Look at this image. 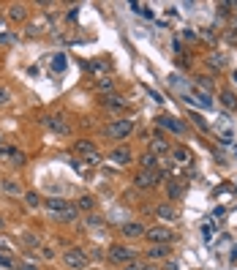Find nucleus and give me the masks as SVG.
I'll use <instances>...</instances> for the list:
<instances>
[{"label":"nucleus","mask_w":237,"mask_h":270,"mask_svg":"<svg viewBox=\"0 0 237 270\" xmlns=\"http://www.w3.org/2000/svg\"><path fill=\"white\" fill-rule=\"evenodd\" d=\"M232 28H234V30H237V17H234V19H232Z\"/></svg>","instance_id":"obj_36"},{"label":"nucleus","mask_w":237,"mask_h":270,"mask_svg":"<svg viewBox=\"0 0 237 270\" xmlns=\"http://www.w3.org/2000/svg\"><path fill=\"white\" fill-rule=\"evenodd\" d=\"M145 254H147V262L164 259V256H169V254H172V246H150Z\"/></svg>","instance_id":"obj_15"},{"label":"nucleus","mask_w":237,"mask_h":270,"mask_svg":"<svg viewBox=\"0 0 237 270\" xmlns=\"http://www.w3.org/2000/svg\"><path fill=\"white\" fill-rule=\"evenodd\" d=\"M158 180H161V175H158V170L155 172H137V178H134V186L137 188H142V191H147V188H155L158 186Z\"/></svg>","instance_id":"obj_7"},{"label":"nucleus","mask_w":237,"mask_h":270,"mask_svg":"<svg viewBox=\"0 0 237 270\" xmlns=\"http://www.w3.org/2000/svg\"><path fill=\"white\" fill-rule=\"evenodd\" d=\"M3 156L11 161V167H25V161H28L25 153H19L17 147H3Z\"/></svg>","instance_id":"obj_16"},{"label":"nucleus","mask_w":237,"mask_h":270,"mask_svg":"<svg viewBox=\"0 0 237 270\" xmlns=\"http://www.w3.org/2000/svg\"><path fill=\"white\" fill-rule=\"evenodd\" d=\"M77 215H79V207L69 202V205H66L63 210H60V213L55 215V219H57V221H66V224H74V221H77Z\"/></svg>","instance_id":"obj_14"},{"label":"nucleus","mask_w":237,"mask_h":270,"mask_svg":"<svg viewBox=\"0 0 237 270\" xmlns=\"http://www.w3.org/2000/svg\"><path fill=\"white\" fill-rule=\"evenodd\" d=\"M194 85H196V87H199V90H202V93H207V96H210V93H213V90H215V87H213V82H210V79H207V77H196V79H194Z\"/></svg>","instance_id":"obj_24"},{"label":"nucleus","mask_w":237,"mask_h":270,"mask_svg":"<svg viewBox=\"0 0 237 270\" xmlns=\"http://www.w3.org/2000/svg\"><path fill=\"white\" fill-rule=\"evenodd\" d=\"M101 106H104V110H112V112H120L128 106V101L120 96V93H104V96H101Z\"/></svg>","instance_id":"obj_8"},{"label":"nucleus","mask_w":237,"mask_h":270,"mask_svg":"<svg viewBox=\"0 0 237 270\" xmlns=\"http://www.w3.org/2000/svg\"><path fill=\"white\" fill-rule=\"evenodd\" d=\"M11 98V93H9V87H0V104H6V101Z\"/></svg>","instance_id":"obj_34"},{"label":"nucleus","mask_w":237,"mask_h":270,"mask_svg":"<svg viewBox=\"0 0 237 270\" xmlns=\"http://www.w3.org/2000/svg\"><path fill=\"white\" fill-rule=\"evenodd\" d=\"M158 126L169 128L172 134H186V126H183L177 118H172V115H161V118H158Z\"/></svg>","instance_id":"obj_10"},{"label":"nucleus","mask_w":237,"mask_h":270,"mask_svg":"<svg viewBox=\"0 0 237 270\" xmlns=\"http://www.w3.org/2000/svg\"><path fill=\"white\" fill-rule=\"evenodd\" d=\"M17 270H38L36 265H33V262H19V267Z\"/></svg>","instance_id":"obj_35"},{"label":"nucleus","mask_w":237,"mask_h":270,"mask_svg":"<svg viewBox=\"0 0 237 270\" xmlns=\"http://www.w3.org/2000/svg\"><path fill=\"white\" fill-rule=\"evenodd\" d=\"M0 229H3V219H0Z\"/></svg>","instance_id":"obj_37"},{"label":"nucleus","mask_w":237,"mask_h":270,"mask_svg":"<svg viewBox=\"0 0 237 270\" xmlns=\"http://www.w3.org/2000/svg\"><path fill=\"white\" fill-rule=\"evenodd\" d=\"M112 87H114L112 77H101V79H98V90H106V93H112Z\"/></svg>","instance_id":"obj_29"},{"label":"nucleus","mask_w":237,"mask_h":270,"mask_svg":"<svg viewBox=\"0 0 237 270\" xmlns=\"http://www.w3.org/2000/svg\"><path fill=\"white\" fill-rule=\"evenodd\" d=\"M74 153H77L87 167H98L101 164V153L96 150V145H93L90 139H79V142L74 145Z\"/></svg>","instance_id":"obj_1"},{"label":"nucleus","mask_w":237,"mask_h":270,"mask_svg":"<svg viewBox=\"0 0 237 270\" xmlns=\"http://www.w3.org/2000/svg\"><path fill=\"white\" fill-rule=\"evenodd\" d=\"M196 38L199 36H196L194 30H183V41H196Z\"/></svg>","instance_id":"obj_32"},{"label":"nucleus","mask_w":237,"mask_h":270,"mask_svg":"<svg viewBox=\"0 0 237 270\" xmlns=\"http://www.w3.org/2000/svg\"><path fill=\"white\" fill-rule=\"evenodd\" d=\"M44 205H46V210H49L52 215H57V213L63 210L66 205H69V202H66V199H57V197H49V199L44 202Z\"/></svg>","instance_id":"obj_23"},{"label":"nucleus","mask_w":237,"mask_h":270,"mask_svg":"<svg viewBox=\"0 0 237 270\" xmlns=\"http://www.w3.org/2000/svg\"><path fill=\"white\" fill-rule=\"evenodd\" d=\"M153 156H164V153H172V147H169V142H166V139L164 137H161V134H155V137H153Z\"/></svg>","instance_id":"obj_17"},{"label":"nucleus","mask_w":237,"mask_h":270,"mask_svg":"<svg viewBox=\"0 0 237 270\" xmlns=\"http://www.w3.org/2000/svg\"><path fill=\"white\" fill-rule=\"evenodd\" d=\"M191 120L196 123V128H199V131H210V126L205 123V118H202V115H196V112H191Z\"/></svg>","instance_id":"obj_27"},{"label":"nucleus","mask_w":237,"mask_h":270,"mask_svg":"<svg viewBox=\"0 0 237 270\" xmlns=\"http://www.w3.org/2000/svg\"><path fill=\"white\" fill-rule=\"evenodd\" d=\"M120 232H123V238H131V240H134V238H145V235H147V227L139 224V221H126Z\"/></svg>","instance_id":"obj_9"},{"label":"nucleus","mask_w":237,"mask_h":270,"mask_svg":"<svg viewBox=\"0 0 237 270\" xmlns=\"http://www.w3.org/2000/svg\"><path fill=\"white\" fill-rule=\"evenodd\" d=\"M109 161L117 167H126L128 161H131V150H128V147H114V150H109Z\"/></svg>","instance_id":"obj_11"},{"label":"nucleus","mask_w":237,"mask_h":270,"mask_svg":"<svg viewBox=\"0 0 237 270\" xmlns=\"http://www.w3.org/2000/svg\"><path fill=\"white\" fill-rule=\"evenodd\" d=\"M123 270H147V259H134L128 265H123Z\"/></svg>","instance_id":"obj_26"},{"label":"nucleus","mask_w":237,"mask_h":270,"mask_svg":"<svg viewBox=\"0 0 237 270\" xmlns=\"http://www.w3.org/2000/svg\"><path fill=\"white\" fill-rule=\"evenodd\" d=\"M63 262H66L71 270H85L90 259H87V254L82 251V248H69V251L63 254Z\"/></svg>","instance_id":"obj_5"},{"label":"nucleus","mask_w":237,"mask_h":270,"mask_svg":"<svg viewBox=\"0 0 237 270\" xmlns=\"http://www.w3.org/2000/svg\"><path fill=\"white\" fill-rule=\"evenodd\" d=\"M172 161H174V164H180V167L191 164V150H188V147H183V145L172 147Z\"/></svg>","instance_id":"obj_13"},{"label":"nucleus","mask_w":237,"mask_h":270,"mask_svg":"<svg viewBox=\"0 0 237 270\" xmlns=\"http://www.w3.org/2000/svg\"><path fill=\"white\" fill-rule=\"evenodd\" d=\"M131 131H134V120H128V118L112 120V123H106V128H104V134H106L109 139H114V142H120V139H126Z\"/></svg>","instance_id":"obj_2"},{"label":"nucleus","mask_w":237,"mask_h":270,"mask_svg":"<svg viewBox=\"0 0 237 270\" xmlns=\"http://www.w3.org/2000/svg\"><path fill=\"white\" fill-rule=\"evenodd\" d=\"M155 213H158V219H164V221H174V219H177V210H174L169 202H161V205L155 207Z\"/></svg>","instance_id":"obj_20"},{"label":"nucleus","mask_w":237,"mask_h":270,"mask_svg":"<svg viewBox=\"0 0 237 270\" xmlns=\"http://www.w3.org/2000/svg\"><path fill=\"white\" fill-rule=\"evenodd\" d=\"M210 66H215V69H223V55H218V52H215V55L210 58Z\"/></svg>","instance_id":"obj_31"},{"label":"nucleus","mask_w":237,"mask_h":270,"mask_svg":"<svg viewBox=\"0 0 237 270\" xmlns=\"http://www.w3.org/2000/svg\"><path fill=\"white\" fill-rule=\"evenodd\" d=\"M44 123H46V128H49V131L60 134V137H69V134H71V123L63 118V115H49Z\"/></svg>","instance_id":"obj_6"},{"label":"nucleus","mask_w":237,"mask_h":270,"mask_svg":"<svg viewBox=\"0 0 237 270\" xmlns=\"http://www.w3.org/2000/svg\"><path fill=\"white\" fill-rule=\"evenodd\" d=\"M0 147H3V137H0Z\"/></svg>","instance_id":"obj_38"},{"label":"nucleus","mask_w":237,"mask_h":270,"mask_svg":"<svg viewBox=\"0 0 237 270\" xmlns=\"http://www.w3.org/2000/svg\"><path fill=\"white\" fill-rule=\"evenodd\" d=\"M93 205H96V202H93V197H79V202H77V207H79V210H85V213H90Z\"/></svg>","instance_id":"obj_25"},{"label":"nucleus","mask_w":237,"mask_h":270,"mask_svg":"<svg viewBox=\"0 0 237 270\" xmlns=\"http://www.w3.org/2000/svg\"><path fill=\"white\" fill-rule=\"evenodd\" d=\"M85 224H87V227H101L104 221H101V219H96V215H90V219H85Z\"/></svg>","instance_id":"obj_33"},{"label":"nucleus","mask_w":237,"mask_h":270,"mask_svg":"<svg viewBox=\"0 0 237 270\" xmlns=\"http://www.w3.org/2000/svg\"><path fill=\"white\" fill-rule=\"evenodd\" d=\"M166 194H169L172 199H174V197H180V186H177V183H169V186H166Z\"/></svg>","instance_id":"obj_30"},{"label":"nucleus","mask_w":237,"mask_h":270,"mask_svg":"<svg viewBox=\"0 0 237 270\" xmlns=\"http://www.w3.org/2000/svg\"><path fill=\"white\" fill-rule=\"evenodd\" d=\"M139 164H142V170H145V172H155V170H158V156L145 153V156L139 158Z\"/></svg>","instance_id":"obj_22"},{"label":"nucleus","mask_w":237,"mask_h":270,"mask_svg":"<svg viewBox=\"0 0 237 270\" xmlns=\"http://www.w3.org/2000/svg\"><path fill=\"white\" fill-rule=\"evenodd\" d=\"M215 131H218L221 137H223V142H232L234 134H232V126H229L226 118H218V120H215Z\"/></svg>","instance_id":"obj_18"},{"label":"nucleus","mask_w":237,"mask_h":270,"mask_svg":"<svg viewBox=\"0 0 237 270\" xmlns=\"http://www.w3.org/2000/svg\"><path fill=\"white\" fill-rule=\"evenodd\" d=\"M3 191L9 194V197H22V194H25L22 186H19L14 178H6V180H3Z\"/></svg>","instance_id":"obj_21"},{"label":"nucleus","mask_w":237,"mask_h":270,"mask_svg":"<svg viewBox=\"0 0 237 270\" xmlns=\"http://www.w3.org/2000/svg\"><path fill=\"white\" fill-rule=\"evenodd\" d=\"M109 259L117 262V265H128V262L137 259V251L123 246V243H114V246H109Z\"/></svg>","instance_id":"obj_4"},{"label":"nucleus","mask_w":237,"mask_h":270,"mask_svg":"<svg viewBox=\"0 0 237 270\" xmlns=\"http://www.w3.org/2000/svg\"><path fill=\"white\" fill-rule=\"evenodd\" d=\"M25 202H28L30 207H38V205H41V197H38L36 191H28V194H25Z\"/></svg>","instance_id":"obj_28"},{"label":"nucleus","mask_w":237,"mask_h":270,"mask_svg":"<svg viewBox=\"0 0 237 270\" xmlns=\"http://www.w3.org/2000/svg\"><path fill=\"white\" fill-rule=\"evenodd\" d=\"M147 240H150V246H172L174 240V232L169 227H150L145 235Z\"/></svg>","instance_id":"obj_3"},{"label":"nucleus","mask_w":237,"mask_h":270,"mask_svg":"<svg viewBox=\"0 0 237 270\" xmlns=\"http://www.w3.org/2000/svg\"><path fill=\"white\" fill-rule=\"evenodd\" d=\"M9 19H11V22H25V19H28V6L11 3L9 6Z\"/></svg>","instance_id":"obj_12"},{"label":"nucleus","mask_w":237,"mask_h":270,"mask_svg":"<svg viewBox=\"0 0 237 270\" xmlns=\"http://www.w3.org/2000/svg\"><path fill=\"white\" fill-rule=\"evenodd\" d=\"M221 104H223V110L237 112V93L234 90H221Z\"/></svg>","instance_id":"obj_19"}]
</instances>
